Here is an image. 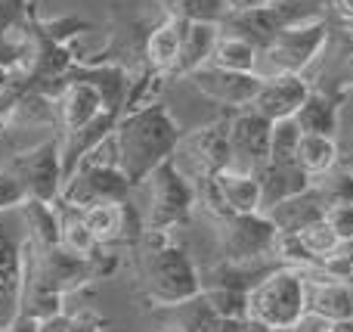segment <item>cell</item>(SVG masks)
Instances as JSON below:
<instances>
[{"mask_svg":"<svg viewBox=\"0 0 353 332\" xmlns=\"http://www.w3.org/2000/svg\"><path fill=\"white\" fill-rule=\"evenodd\" d=\"M137 283L149 308H174L201 292V273L168 230H143L137 246Z\"/></svg>","mask_w":353,"mask_h":332,"instance_id":"1","label":"cell"},{"mask_svg":"<svg viewBox=\"0 0 353 332\" xmlns=\"http://www.w3.org/2000/svg\"><path fill=\"white\" fill-rule=\"evenodd\" d=\"M115 146H118V165L128 174L134 186H140L161 162L174 159L176 146H180V124L171 115L165 103H149L143 109L124 112L118 118L115 130Z\"/></svg>","mask_w":353,"mask_h":332,"instance_id":"2","label":"cell"},{"mask_svg":"<svg viewBox=\"0 0 353 332\" xmlns=\"http://www.w3.org/2000/svg\"><path fill=\"white\" fill-rule=\"evenodd\" d=\"M307 314V267H276L248 292V320L270 329H294Z\"/></svg>","mask_w":353,"mask_h":332,"instance_id":"3","label":"cell"},{"mask_svg":"<svg viewBox=\"0 0 353 332\" xmlns=\"http://www.w3.org/2000/svg\"><path fill=\"white\" fill-rule=\"evenodd\" d=\"M134 190L146 193V205H143V230H168L176 233L186 227L192 208L199 205L195 199V184L174 165V159L161 162L140 186Z\"/></svg>","mask_w":353,"mask_h":332,"instance_id":"4","label":"cell"},{"mask_svg":"<svg viewBox=\"0 0 353 332\" xmlns=\"http://www.w3.org/2000/svg\"><path fill=\"white\" fill-rule=\"evenodd\" d=\"M325 41H329V22L313 19V22L288 25L276 35V41L267 50H261L257 56V75H282V72H298L304 75V68L323 53Z\"/></svg>","mask_w":353,"mask_h":332,"instance_id":"5","label":"cell"},{"mask_svg":"<svg viewBox=\"0 0 353 332\" xmlns=\"http://www.w3.org/2000/svg\"><path fill=\"white\" fill-rule=\"evenodd\" d=\"M232 149H230V115L220 121H211L205 128H195L192 134L180 137V146L174 153V165L186 174L192 184L211 180L217 171L230 168Z\"/></svg>","mask_w":353,"mask_h":332,"instance_id":"6","label":"cell"},{"mask_svg":"<svg viewBox=\"0 0 353 332\" xmlns=\"http://www.w3.org/2000/svg\"><path fill=\"white\" fill-rule=\"evenodd\" d=\"M217 224V242L223 261H257V258H276V224L263 211L251 215H223L214 217Z\"/></svg>","mask_w":353,"mask_h":332,"instance_id":"7","label":"cell"},{"mask_svg":"<svg viewBox=\"0 0 353 332\" xmlns=\"http://www.w3.org/2000/svg\"><path fill=\"white\" fill-rule=\"evenodd\" d=\"M130 196H134V184L121 171V165L81 162L65 177L56 199L74 205V208H90V205H99V202H124Z\"/></svg>","mask_w":353,"mask_h":332,"instance_id":"8","label":"cell"},{"mask_svg":"<svg viewBox=\"0 0 353 332\" xmlns=\"http://www.w3.org/2000/svg\"><path fill=\"white\" fill-rule=\"evenodd\" d=\"M3 168L16 174L22 184L25 199H41V202H56L62 190V159H59V137L56 130L41 140L37 146L16 153Z\"/></svg>","mask_w":353,"mask_h":332,"instance_id":"9","label":"cell"},{"mask_svg":"<svg viewBox=\"0 0 353 332\" xmlns=\"http://www.w3.org/2000/svg\"><path fill=\"white\" fill-rule=\"evenodd\" d=\"M186 81L201 93L205 99L223 106L226 112L245 109V106L254 103L257 90H261L263 78L257 72H232V68H220L205 62L201 68L186 75Z\"/></svg>","mask_w":353,"mask_h":332,"instance_id":"10","label":"cell"},{"mask_svg":"<svg viewBox=\"0 0 353 332\" xmlns=\"http://www.w3.org/2000/svg\"><path fill=\"white\" fill-rule=\"evenodd\" d=\"M270 130H273V121L267 115H261L257 109H251V106L230 112V149H232L230 168L254 174L257 168L267 165Z\"/></svg>","mask_w":353,"mask_h":332,"instance_id":"11","label":"cell"},{"mask_svg":"<svg viewBox=\"0 0 353 332\" xmlns=\"http://www.w3.org/2000/svg\"><path fill=\"white\" fill-rule=\"evenodd\" d=\"M313 87L304 81V75L298 72H282V75H267L257 90L251 109H257L261 115H267L270 121H279V118H292L301 109V103L307 99Z\"/></svg>","mask_w":353,"mask_h":332,"instance_id":"12","label":"cell"},{"mask_svg":"<svg viewBox=\"0 0 353 332\" xmlns=\"http://www.w3.org/2000/svg\"><path fill=\"white\" fill-rule=\"evenodd\" d=\"M307 311L325 320L353 317V283L329 277L319 267H307Z\"/></svg>","mask_w":353,"mask_h":332,"instance_id":"13","label":"cell"},{"mask_svg":"<svg viewBox=\"0 0 353 332\" xmlns=\"http://www.w3.org/2000/svg\"><path fill=\"white\" fill-rule=\"evenodd\" d=\"M22 292V240L10 233L0 211V326H10L19 314Z\"/></svg>","mask_w":353,"mask_h":332,"instance_id":"14","label":"cell"},{"mask_svg":"<svg viewBox=\"0 0 353 332\" xmlns=\"http://www.w3.org/2000/svg\"><path fill=\"white\" fill-rule=\"evenodd\" d=\"M282 28H285V19H282V12H279L276 3L254 6V10L226 12L223 22H220V31L242 37V41H248L251 47H257V50H267Z\"/></svg>","mask_w":353,"mask_h":332,"instance_id":"15","label":"cell"},{"mask_svg":"<svg viewBox=\"0 0 353 332\" xmlns=\"http://www.w3.org/2000/svg\"><path fill=\"white\" fill-rule=\"evenodd\" d=\"M263 215L276 224L279 233H301L304 227H310V224L323 221V217L329 215V202H325L323 190L313 184V186H307L304 193H298V196L282 199L279 205L267 208Z\"/></svg>","mask_w":353,"mask_h":332,"instance_id":"16","label":"cell"},{"mask_svg":"<svg viewBox=\"0 0 353 332\" xmlns=\"http://www.w3.org/2000/svg\"><path fill=\"white\" fill-rule=\"evenodd\" d=\"M257 184H261V211L279 205L282 199H292L313 186V177L298 165V162H267L263 168L254 171Z\"/></svg>","mask_w":353,"mask_h":332,"instance_id":"17","label":"cell"},{"mask_svg":"<svg viewBox=\"0 0 353 332\" xmlns=\"http://www.w3.org/2000/svg\"><path fill=\"white\" fill-rule=\"evenodd\" d=\"M183 22H186V19H176V16H168L165 12V19L149 28L146 43H143L146 68H155V72L174 78V68H176L180 47H183Z\"/></svg>","mask_w":353,"mask_h":332,"instance_id":"18","label":"cell"},{"mask_svg":"<svg viewBox=\"0 0 353 332\" xmlns=\"http://www.w3.org/2000/svg\"><path fill=\"white\" fill-rule=\"evenodd\" d=\"M226 215H251L261 211V184L254 174L239 171V168H223L211 177Z\"/></svg>","mask_w":353,"mask_h":332,"instance_id":"19","label":"cell"},{"mask_svg":"<svg viewBox=\"0 0 353 332\" xmlns=\"http://www.w3.org/2000/svg\"><path fill=\"white\" fill-rule=\"evenodd\" d=\"M217 37H220L217 22H183V47L174 68V78H186L189 72L205 66L214 53Z\"/></svg>","mask_w":353,"mask_h":332,"instance_id":"20","label":"cell"},{"mask_svg":"<svg viewBox=\"0 0 353 332\" xmlns=\"http://www.w3.org/2000/svg\"><path fill=\"white\" fill-rule=\"evenodd\" d=\"M294 121L301 124L304 134H323L338 137V97L323 90H310L301 109L294 112Z\"/></svg>","mask_w":353,"mask_h":332,"instance_id":"21","label":"cell"},{"mask_svg":"<svg viewBox=\"0 0 353 332\" xmlns=\"http://www.w3.org/2000/svg\"><path fill=\"white\" fill-rule=\"evenodd\" d=\"M19 215L25 224V236L37 246H59V215H56L53 202H41V199H25L19 205Z\"/></svg>","mask_w":353,"mask_h":332,"instance_id":"22","label":"cell"},{"mask_svg":"<svg viewBox=\"0 0 353 332\" xmlns=\"http://www.w3.org/2000/svg\"><path fill=\"white\" fill-rule=\"evenodd\" d=\"M338 153H341V149H338L335 137L304 134V140H301V146H298V159L294 162L316 180V177H323V174H329L332 168H338Z\"/></svg>","mask_w":353,"mask_h":332,"instance_id":"23","label":"cell"},{"mask_svg":"<svg viewBox=\"0 0 353 332\" xmlns=\"http://www.w3.org/2000/svg\"><path fill=\"white\" fill-rule=\"evenodd\" d=\"M257 56H261V50L251 47L248 41L220 31L217 43H214V53L208 62L220 66V68H232V72H257Z\"/></svg>","mask_w":353,"mask_h":332,"instance_id":"24","label":"cell"},{"mask_svg":"<svg viewBox=\"0 0 353 332\" xmlns=\"http://www.w3.org/2000/svg\"><path fill=\"white\" fill-rule=\"evenodd\" d=\"M159 6L168 16L186 19V22H217V25L230 12L226 0H159Z\"/></svg>","mask_w":353,"mask_h":332,"instance_id":"25","label":"cell"},{"mask_svg":"<svg viewBox=\"0 0 353 332\" xmlns=\"http://www.w3.org/2000/svg\"><path fill=\"white\" fill-rule=\"evenodd\" d=\"M301 140H304V130L294 121V115L273 121V130H270V162H294Z\"/></svg>","mask_w":353,"mask_h":332,"instance_id":"26","label":"cell"},{"mask_svg":"<svg viewBox=\"0 0 353 332\" xmlns=\"http://www.w3.org/2000/svg\"><path fill=\"white\" fill-rule=\"evenodd\" d=\"M205 298L220 317L230 320H248V292L226 289V286H205Z\"/></svg>","mask_w":353,"mask_h":332,"instance_id":"27","label":"cell"},{"mask_svg":"<svg viewBox=\"0 0 353 332\" xmlns=\"http://www.w3.org/2000/svg\"><path fill=\"white\" fill-rule=\"evenodd\" d=\"M298 236H301V242H304L307 252L316 258V264H323V261L329 258L338 246H341L338 233L332 230V224L325 221V217H323V221H316V224H310V227H304Z\"/></svg>","mask_w":353,"mask_h":332,"instance_id":"28","label":"cell"},{"mask_svg":"<svg viewBox=\"0 0 353 332\" xmlns=\"http://www.w3.org/2000/svg\"><path fill=\"white\" fill-rule=\"evenodd\" d=\"M313 184L323 190L325 202L332 205H344V202H353V168H332L329 174L316 177Z\"/></svg>","mask_w":353,"mask_h":332,"instance_id":"29","label":"cell"},{"mask_svg":"<svg viewBox=\"0 0 353 332\" xmlns=\"http://www.w3.org/2000/svg\"><path fill=\"white\" fill-rule=\"evenodd\" d=\"M273 255L288 267H319L316 258L304 248L298 233H279L276 236V246H273Z\"/></svg>","mask_w":353,"mask_h":332,"instance_id":"30","label":"cell"},{"mask_svg":"<svg viewBox=\"0 0 353 332\" xmlns=\"http://www.w3.org/2000/svg\"><path fill=\"white\" fill-rule=\"evenodd\" d=\"M62 320H65L68 332H103L109 323L93 304H78L72 311H62Z\"/></svg>","mask_w":353,"mask_h":332,"instance_id":"31","label":"cell"},{"mask_svg":"<svg viewBox=\"0 0 353 332\" xmlns=\"http://www.w3.org/2000/svg\"><path fill=\"white\" fill-rule=\"evenodd\" d=\"M43 31H47L50 37H56L59 43H72L74 37L81 35V31L90 28V22L81 16H59V19H41Z\"/></svg>","mask_w":353,"mask_h":332,"instance_id":"32","label":"cell"},{"mask_svg":"<svg viewBox=\"0 0 353 332\" xmlns=\"http://www.w3.org/2000/svg\"><path fill=\"white\" fill-rule=\"evenodd\" d=\"M31 12V0H0V37L16 28H25Z\"/></svg>","mask_w":353,"mask_h":332,"instance_id":"33","label":"cell"},{"mask_svg":"<svg viewBox=\"0 0 353 332\" xmlns=\"http://www.w3.org/2000/svg\"><path fill=\"white\" fill-rule=\"evenodd\" d=\"M22 202H25L22 184L16 180V174H12L10 168H0V211L19 208Z\"/></svg>","mask_w":353,"mask_h":332,"instance_id":"34","label":"cell"},{"mask_svg":"<svg viewBox=\"0 0 353 332\" xmlns=\"http://www.w3.org/2000/svg\"><path fill=\"white\" fill-rule=\"evenodd\" d=\"M325 221L332 224V230L338 233L341 242H353V202H344V205H332Z\"/></svg>","mask_w":353,"mask_h":332,"instance_id":"35","label":"cell"},{"mask_svg":"<svg viewBox=\"0 0 353 332\" xmlns=\"http://www.w3.org/2000/svg\"><path fill=\"white\" fill-rule=\"evenodd\" d=\"M3 332H41V320H34V317H28V314H16V320Z\"/></svg>","mask_w":353,"mask_h":332,"instance_id":"36","label":"cell"},{"mask_svg":"<svg viewBox=\"0 0 353 332\" xmlns=\"http://www.w3.org/2000/svg\"><path fill=\"white\" fill-rule=\"evenodd\" d=\"M332 10L344 19V22H353V0H332Z\"/></svg>","mask_w":353,"mask_h":332,"instance_id":"37","label":"cell"},{"mask_svg":"<svg viewBox=\"0 0 353 332\" xmlns=\"http://www.w3.org/2000/svg\"><path fill=\"white\" fill-rule=\"evenodd\" d=\"M332 332H353V317H344V320H332Z\"/></svg>","mask_w":353,"mask_h":332,"instance_id":"38","label":"cell"},{"mask_svg":"<svg viewBox=\"0 0 353 332\" xmlns=\"http://www.w3.org/2000/svg\"><path fill=\"white\" fill-rule=\"evenodd\" d=\"M12 81H16V75H12V72H10V68H0V93H3V90H6V87H10V84H12Z\"/></svg>","mask_w":353,"mask_h":332,"instance_id":"39","label":"cell"},{"mask_svg":"<svg viewBox=\"0 0 353 332\" xmlns=\"http://www.w3.org/2000/svg\"><path fill=\"white\" fill-rule=\"evenodd\" d=\"M159 332H183V329H176V326H168V323H165V326H161Z\"/></svg>","mask_w":353,"mask_h":332,"instance_id":"40","label":"cell"},{"mask_svg":"<svg viewBox=\"0 0 353 332\" xmlns=\"http://www.w3.org/2000/svg\"><path fill=\"white\" fill-rule=\"evenodd\" d=\"M350 43H353V22H350Z\"/></svg>","mask_w":353,"mask_h":332,"instance_id":"41","label":"cell"},{"mask_svg":"<svg viewBox=\"0 0 353 332\" xmlns=\"http://www.w3.org/2000/svg\"><path fill=\"white\" fill-rule=\"evenodd\" d=\"M3 329H6V326H0V332H3Z\"/></svg>","mask_w":353,"mask_h":332,"instance_id":"42","label":"cell"}]
</instances>
